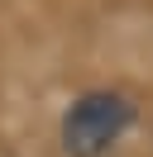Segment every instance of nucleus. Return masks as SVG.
<instances>
[{
    "label": "nucleus",
    "instance_id": "obj_1",
    "mask_svg": "<svg viewBox=\"0 0 153 157\" xmlns=\"http://www.w3.org/2000/svg\"><path fill=\"white\" fill-rule=\"evenodd\" d=\"M139 109L124 90H110V86H96V90H81L72 105L62 109L57 119V143H62L67 157H105L124 133L134 128Z\"/></svg>",
    "mask_w": 153,
    "mask_h": 157
}]
</instances>
